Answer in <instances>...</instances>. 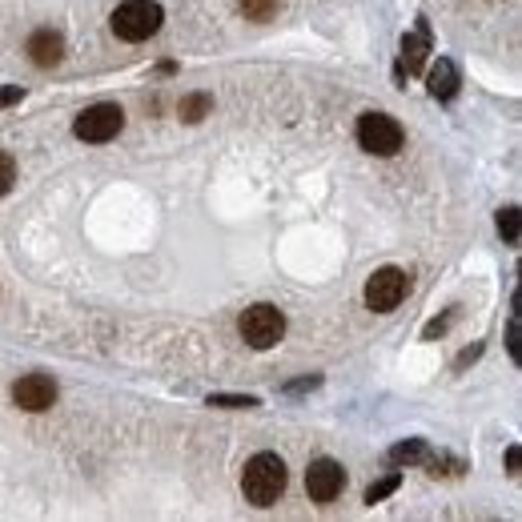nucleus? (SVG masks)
<instances>
[{
    "label": "nucleus",
    "mask_w": 522,
    "mask_h": 522,
    "mask_svg": "<svg viewBox=\"0 0 522 522\" xmlns=\"http://www.w3.org/2000/svg\"><path fill=\"white\" fill-rule=\"evenodd\" d=\"M241 490L253 506H274L286 494V462L278 454H253L241 474Z\"/></svg>",
    "instance_id": "f257e3e1"
},
{
    "label": "nucleus",
    "mask_w": 522,
    "mask_h": 522,
    "mask_svg": "<svg viewBox=\"0 0 522 522\" xmlns=\"http://www.w3.org/2000/svg\"><path fill=\"white\" fill-rule=\"evenodd\" d=\"M237 330H241V338H245L253 350H270V346H278L282 334H286V314H282L278 306L257 302V306H249V310L241 314Z\"/></svg>",
    "instance_id": "f03ea898"
},
{
    "label": "nucleus",
    "mask_w": 522,
    "mask_h": 522,
    "mask_svg": "<svg viewBox=\"0 0 522 522\" xmlns=\"http://www.w3.org/2000/svg\"><path fill=\"white\" fill-rule=\"evenodd\" d=\"M161 21H165V13H161V5H153V0H125L109 25L121 41H149L161 29Z\"/></svg>",
    "instance_id": "7ed1b4c3"
},
{
    "label": "nucleus",
    "mask_w": 522,
    "mask_h": 522,
    "mask_svg": "<svg viewBox=\"0 0 522 522\" xmlns=\"http://www.w3.org/2000/svg\"><path fill=\"white\" fill-rule=\"evenodd\" d=\"M406 133L390 113H362L358 117V145L374 157H394L402 149Z\"/></svg>",
    "instance_id": "20e7f679"
},
{
    "label": "nucleus",
    "mask_w": 522,
    "mask_h": 522,
    "mask_svg": "<svg viewBox=\"0 0 522 522\" xmlns=\"http://www.w3.org/2000/svg\"><path fill=\"white\" fill-rule=\"evenodd\" d=\"M121 129H125V109H121V105H109V101L85 109V113L77 117V125H73V133H77L81 141H89V145L113 141Z\"/></svg>",
    "instance_id": "39448f33"
},
{
    "label": "nucleus",
    "mask_w": 522,
    "mask_h": 522,
    "mask_svg": "<svg viewBox=\"0 0 522 522\" xmlns=\"http://www.w3.org/2000/svg\"><path fill=\"white\" fill-rule=\"evenodd\" d=\"M406 290H410L406 274H402V270H394V266H386V270H378V274L366 282V306H370L374 314H390V310H398V306H402Z\"/></svg>",
    "instance_id": "423d86ee"
},
{
    "label": "nucleus",
    "mask_w": 522,
    "mask_h": 522,
    "mask_svg": "<svg viewBox=\"0 0 522 522\" xmlns=\"http://www.w3.org/2000/svg\"><path fill=\"white\" fill-rule=\"evenodd\" d=\"M306 490H310L314 502H334V498L346 490V470H342V462H334V458L310 462V470H306Z\"/></svg>",
    "instance_id": "0eeeda50"
},
{
    "label": "nucleus",
    "mask_w": 522,
    "mask_h": 522,
    "mask_svg": "<svg viewBox=\"0 0 522 522\" xmlns=\"http://www.w3.org/2000/svg\"><path fill=\"white\" fill-rule=\"evenodd\" d=\"M13 402L29 414H41L57 402V382L49 374H25L17 386H13Z\"/></svg>",
    "instance_id": "6e6552de"
},
{
    "label": "nucleus",
    "mask_w": 522,
    "mask_h": 522,
    "mask_svg": "<svg viewBox=\"0 0 522 522\" xmlns=\"http://www.w3.org/2000/svg\"><path fill=\"white\" fill-rule=\"evenodd\" d=\"M61 57H65V41H61V33L41 29V33H33V37H29V61H33V65L53 69Z\"/></svg>",
    "instance_id": "1a4fd4ad"
},
{
    "label": "nucleus",
    "mask_w": 522,
    "mask_h": 522,
    "mask_svg": "<svg viewBox=\"0 0 522 522\" xmlns=\"http://www.w3.org/2000/svg\"><path fill=\"white\" fill-rule=\"evenodd\" d=\"M430 93H434L438 101H450V97L458 93V69H454V61L438 57V65L430 69Z\"/></svg>",
    "instance_id": "9d476101"
},
{
    "label": "nucleus",
    "mask_w": 522,
    "mask_h": 522,
    "mask_svg": "<svg viewBox=\"0 0 522 522\" xmlns=\"http://www.w3.org/2000/svg\"><path fill=\"white\" fill-rule=\"evenodd\" d=\"M426 49H430V41H426V25H422L414 37H406V41H402V65H406V73L422 69V61H426Z\"/></svg>",
    "instance_id": "9b49d317"
},
{
    "label": "nucleus",
    "mask_w": 522,
    "mask_h": 522,
    "mask_svg": "<svg viewBox=\"0 0 522 522\" xmlns=\"http://www.w3.org/2000/svg\"><path fill=\"white\" fill-rule=\"evenodd\" d=\"M398 486H402V474H398V470H390L386 478H378V482H370V486H366V502L374 506V502H382V498H390V494H394Z\"/></svg>",
    "instance_id": "f8f14e48"
},
{
    "label": "nucleus",
    "mask_w": 522,
    "mask_h": 522,
    "mask_svg": "<svg viewBox=\"0 0 522 522\" xmlns=\"http://www.w3.org/2000/svg\"><path fill=\"white\" fill-rule=\"evenodd\" d=\"M426 458H430V450H426V442H418V438L390 450V462H406V466H410V462H426Z\"/></svg>",
    "instance_id": "ddd939ff"
},
{
    "label": "nucleus",
    "mask_w": 522,
    "mask_h": 522,
    "mask_svg": "<svg viewBox=\"0 0 522 522\" xmlns=\"http://www.w3.org/2000/svg\"><path fill=\"white\" fill-rule=\"evenodd\" d=\"M278 5H282V0H241V13L249 21H270L278 13Z\"/></svg>",
    "instance_id": "4468645a"
},
{
    "label": "nucleus",
    "mask_w": 522,
    "mask_h": 522,
    "mask_svg": "<svg viewBox=\"0 0 522 522\" xmlns=\"http://www.w3.org/2000/svg\"><path fill=\"white\" fill-rule=\"evenodd\" d=\"M209 406H221V410H253L257 398H253V394H209Z\"/></svg>",
    "instance_id": "2eb2a0df"
},
{
    "label": "nucleus",
    "mask_w": 522,
    "mask_h": 522,
    "mask_svg": "<svg viewBox=\"0 0 522 522\" xmlns=\"http://www.w3.org/2000/svg\"><path fill=\"white\" fill-rule=\"evenodd\" d=\"M209 105H213V101H209L205 93H197V97H185V101H181V117H185V121H201V113H205Z\"/></svg>",
    "instance_id": "dca6fc26"
},
{
    "label": "nucleus",
    "mask_w": 522,
    "mask_h": 522,
    "mask_svg": "<svg viewBox=\"0 0 522 522\" xmlns=\"http://www.w3.org/2000/svg\"><path fill=\"white\" fill-rule=\"evenodd\" d=\"M498 233H502L510 245L518 241V209H502V213H498Z\"/></svg>",
    "instance_id": "f3484780"
},
{
    "label": "nucleus",
    "mask_w": 522,
    "mask_h": 522,
    "mask_svg": "<svg viewBox=\"0 0 522 522\" xmlns=\"http://www.w3.org/2000/svg\"><path fill=\"white\" fill-rule=\"evenodd\" d=\"M13 181H17V161L9 153H0V197L13 189Z\"/></svg>",
    "instance_id": "a211bd4d"
},
{
    "label": "nucleus",
    "mask_w": 522,
    "mask_h": 522,
    "mask_svg": "<svg viewBox=\"0 0 522 522\" xmlns=\"http://www.w3.org/2000/svg\"><path fill=\"white\" fill-rule=\"evenodd\" d=\"M25 97V89L21 85H0V109H9V105H17Z\"/></svg>",
    "instance_id": "6ab92c4d"
},
{
    "label": "nucleus",
    "mask_w": 522,
    "mask_h": 522,
    "mask_svg": "<svg viewBox=\"0 0 522 522\" xmlns=\"http://www.w3.org/2000/svg\"><path fill=\"white\" fill-rule=\"evenodd\" d=\"M318 382H322V378H306V382H294V386H290V394H302V390H314Z\"/></svg>",
    "instance_id": "aec40b11"
},
{
    "label": "nucleus",
    "mask_w": 522,
    "mask_h": 522,
    "mask_svg": "<svg viewBox=\"0 0 522 522\" xmlns=\"http://www.w3.org/2000/svg\"><path fill=\"white\" fill-rule=\"evenodd\" d=\"M506 466H510V474H518V446L506 450Z\"/></svg>",
    "instance_id": "412c9836"
},
{
    "label": "nucleus",
    "mask_w": 522,
    "mask_h": 522,
    "mask_svg": "<svg viewBox=\"0 0 522 522\" xmlns=\"http://www.w3.org/2000/svg\"><path fill=\"white\" fill-rule=\"evenodd\" d=\"M510 354H514V358H518V322H514V326H510Z\"/></svg>",
    "instance_id": "4be33fe9"
}]
</instances>
